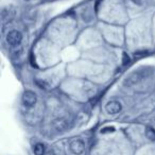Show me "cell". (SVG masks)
Instances as JSON below:
<instances>
[{
  "label": "cell",
  "mask_w": 155,
  "mask_h": 155,
  "mask_svg": "<svg viewBox=\"0 0 155 155\" xmlns=\"http://www.w3.org/2000/svg\"><path fill=\"white\" fill-rule=\"evenodd\" d=\"M143 78H144V72H142V71H135V72L131 73L125 79L124 85L125 86H133L135 84H138Z\"/></svg>",
  "instance_id": "1"
},
{
  "label": "cell",
  "mask_w": 155,
  "mask_h": 155,
  "mask_svg": "<svg viewBox=\"0 0 155 155\" xmlns=\"http://www.w3.org/2000/svg\"><path fill=\"white\" fill-rule=\"evenodd\" d=\"M21 39H22L21 33L17 30H13V31H11V32H9V34H8V36H7L8 44L11 45V46H13V47L19 45L20 41H21Z\"/></svg>",
  "instance_id": "2"
},
{
  "label": "cell",
  "mask_w": 155,
  "mask_h": 155,
  "mask_svg": "<svg viewBox=\"0 0 155 155\" xmlns=\"http://www.w3.org/2000/svg\"><path fill=\"white\" fill-rule=\"evenodd\" d=\"M69 149L70 151L75 155H80L84 152L85 150V144L81 139H73L69 144Z\"/></svg>",
  "instance_id": "3"
},
{
  "label": "cell",
  "mask_w": 155,
  "mask_h": 155,
  "mask_svg": "<svg viewBox=\"0 0 155 155\" xmlns=\"http://www.w3.org/2000/svg\"><path fill=\"white\" fill-rule=\"evenodd\" d=\"M36 100H37L36 95L31 91H25L24 95H22V102H24L25 105L28 106V107H31V106L35 105Z\"/></svg>",
  "instance_id": "4"
},
{
  "label": "cell",
  "mask_w": 155,
  "mask_h": 155,
  "mask_svg": "<svg viewBox=\"0 0 155 155\" xmlns=\"http://www.w3.org/2000/svg\"><path fill=\"white\" fill-rule=\"evenodd\" d=\"M53 127L58 132H65L69 127V121L67 118H58L53 121Z\"/></svg>",
  "instance_id": "5"
},
{
  "label": "cell",
  "mask_w": 155,
  "mask_h": 155,
  "mask_svg": "<svg viewBox=\"0 0 155 155\" xmlns=\"http://www.w3.org/2000/svg\"><path fill=\"white\" fill-rule=\"evenodd\" d=\"M121 108H122V105H121V103L118 101H110L105 105L106 112L110 115L118 114V113L121 110Z\"/></svg>",
  "instance_id": "6"
},
{
  "label": "cell",
  "mask_w": 155,
  "mask_h": 155,
  "mask_svg": "<svg viewBox=\"0 0 155 155\" xmlns=\"http://www.w3.org/2000/svg\"><path fill=\"white\" fill-rule=\"evenodd\" d=\"M45 146L43 143H36L34 146V154L35 155H45Z\"/></svg>",
  "instance_id": "7"
},
{
  "label": "cell",
  "mask_w": 155,
  "mask_h": 155,
  "mask_svg": "<svg viewBox=\"0 0 155 155\" xmlns=\"http://www.w3.org/2000/svg\"><path fill=\"white\" fill-rule=\"evenodd\" d=\"M146 136H147L148 139L155 140V130L151 127H148L146 129Z\"/></svg>",
  "instance_id": "8"
},
{
  "label": "cell",
  "mask_w": 155,
  "mask_h": 155,
  "mask_svg": "<svg viewBox=\"0 0 155 155\" xmlns=\"http://www.w3.org/2000/svg\"><path fill=\"white\" fill-rule=\"evenodd\" d=\"M35 83L37 84V86L41 87L43 89H49L50 88V85L48 84L46 81H43V80H39V79H36L35 80Z\"/></svg>",
  "instance_id": "9"
},
{
  "label": "cell",
  "mask_w": 155,
  "mask_h": 155,
  "mask_svg": "<svg viewBox=\"0 0 155 155\" xmlns=\"http://www.w3.org/2000/svg\"><path fill=\"white\" fill-rule=\"evenodd\" d=\"M130 63H131V58H130V56L127 55V53L123 52V54H122V65H123V66H127Z\"/></svg>",
  "instance_id": "10"
},
{
  "label": "cell",
  "mask_w": 155,
  "mask_h": 155,
  "mask_svg": "<svg viewBox=\"0 0 155 155\" xmlns=\"http://www.w3.org/2000/svg\"><path fill=\"white\" fill-rule=\"evenodd\" d=\"M148 54V52L147 51H141V52H137V53H135L134 54V56L135 58H141V56H144V55H147Z\"/></svg>",
  "instance_id": "11"
},
{
  "label": "cell",
  "mask_w": 155,
  "mask_h": 155,
  "mask_svg": "<svg viewBox=\"0 0 155 155\" xmlns=\"http://www.w3.org/2000/svg\"><path fill=\"white\" fill-rule=\"evenodd\" d=\"M115 129L114 127H105V129L101 130V133H106V132H114Z\"/></svg>",
  "instance_id": "12"
},
{
  "label": "cell",
  "mask_w": 155,
  "mask_h": 155,
  "mask_svg": "<svg viewBox=\"0 0 155 155\" xmlns=\"http://www.w3.org/2000/svg\"><path fill=\"white\" fill-rule=\"evenodd\" d=\"M45 155H55V153L53 151H48V152L45 153Z\"/></svg>",
  "instance_id": "13"
}]
</instances>
